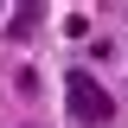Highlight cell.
Here are the masks:
<instances>
[{"instance_id":"1","label":"cell","mask_w":128,"mask_h":128,"mask_svg":"<svg viewBox=\"0 0 128 128\" xmlns=\"http://www.w3.org/2000/svg\"><path fill=\"white\" fill-rule=\"evenodd\" d=\"M64 96H70V115H77L83 128H109L115 122V96L102 90L90 70H70V77H64Z\"/></svg>"}]
</instances>
